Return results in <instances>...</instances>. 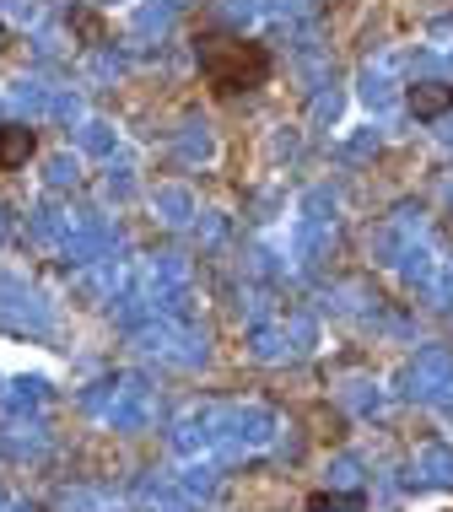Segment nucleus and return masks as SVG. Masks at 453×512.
<instances>
[{"instance_id":"obj_1","label":"nucleus","mask_w":453,"mask_h":512,"mask_svg":"<svg viewBox=\"0 0 453 512\" xmlns=\"http://www.w3.org/2000/svg\"><path fill=\"white\" fill-rule=\"evenodd\" d=\"M200 76L211 81L216 92H254L270 81V49L249 44V38H222V33H205L200 38Z\"/></svg>"},{"instance_id":"obj_3","label":"nucleus","mask_w":453,"mask_h":512,"mask_svg":"<svg viewBox=\"0 0 453 512\" xmlns=\"http://www.w3.org/2000/svg\"><path fill=\"white\" fill-rule=\"evenodd\" d=\"M410 108H416V119L443 114V108H453V87H443V81H427V87L410 92Z\"/></svg>"},{"instance_id":"obj_2","label":"nucleus","mask_w":453,"mask_h":512,"mask_svg":"<svg viewBox=\"0 0 453 512\" xmlns=\"http://www.w3.org/2000/svg\"><path fill=\"white\" fill-rule=\"evenodd\" d=\"M33 130H22V124H6L0 130V168H22L27 157H33Z\"/></svg>"}]
</instances>
